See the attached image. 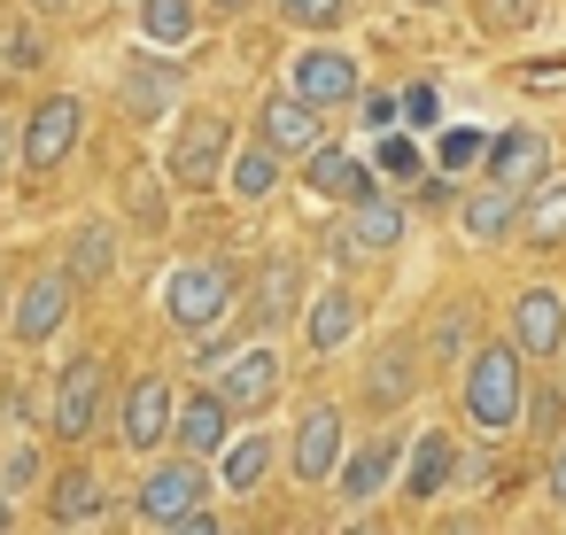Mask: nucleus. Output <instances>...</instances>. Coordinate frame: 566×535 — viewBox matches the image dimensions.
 I'll use <instances>...</instances> for the list:
<instances>
[{
	"instance_id": "f257e3e1",
	"label": "nucleus",
	"mask_w": 566,
	"mask_h": 535,
	"mask_svg": "<svg viewBox=\"0 0 566 535\" xmlns=\"http://www.w3.org/2000/svg\"><path fill=\"white\" fill-rule=\"evenodd\" d=\"M465 419L504 434L520 427V403H527V373H520V342H473L465 349Z\"/></svg>"
},
{
	"instance_id": "f03ea898",
	"label": "nucleus",
	"mask_w": 566,
	"mask_h": 535,
	"mask_svg": "<svg viewBox=\"0 0 566 535\" xmlns=\"http://www.w3.org/2000/svg\"><path fill=\"white\" fill-rule=\"evenodd\" d=\"M202 504H210L202 458H171V465H156V473L140 481V520H148V527H195V535H210L218 512H202Z\"/></svg>"
},
{
	"instance_id": "7ed1b4c3",
	"label": "nucleus",
	"mask_w": 566,
	"mask_h": 535,
	"mask_svg": "<svg viewBox=\"0 0 566 535\" xmlns=\"http://www.w3.org/2000/svg\"><path fill=\"white\" fill-rule=\"evenodd\" d=\"M164 311H171L179 334H218L226 311H233V264H218V256L179 264V272L164 280Z\"/></svg>"
},
{
	"instance_id": "20e7f679",
	"label": "nucleus",
	"mask_w": 566,
	"mask_h": 535,
	"mask_svg": "<svg viewBox=\"0 0 566 535\" xmlns=\"http://www.w3.org/2000/svg\"><path fill=\"white\" fill-rule=\"evenodd\" d=\"M326 249H334V264H342V272H357V264H373V256L403 249V210H396L380 187H365V195L349 202V218L326 233Z\"/></svg>"
},
{
	"instance_id": "39448f33",
	"label": "nucleus",
	"mask_w": 566,
	"mask_h": 535,
	"mask_svg": "<svg viewBox=\"0 0 566 535\" xmlns=\"http://www.w3.org/2000/svg\"><path fill=\"white\" fill-rule=\"evenodd\" d=\"M226 148H233V125H226V117H187V125H179V140H171V156H164L171 187L202 195V187L226 171Z\"/></svg>"
},
{
	"instance_id": "423d86ee",
	"label": "nucleus",
	"mask_w": 566,
	"mask_h": 535,
	"mask_svg": "<svg viewBox=\"0 0 566 535\" xmlns=\"http://www.w3.org/2000/svg\"><path fill=\"white\" fill-rule=\"evenodd\" d=\"M78 133H86V102H78V94H48V102L24 117V164H32V171H55V164L78 148Z\"/></svg>"
},
{
	"instance_id": "0eeeda50",
	"label": "nucleus",
	"mask_w": 566,
	"mask_h": 535,
	"mask_svg": "<svg viewBox=\"0 0 566 535\" xmlns=\"http://www.w3.org/2000/svg\"><path fill=\"white\" fill-rule=\"evenodd\" d=\"M102 388H109V365H102V357L63 365L55 403H48V419H55V434H63V442H86V434H94V419H102Z\"/></svg>"
},
{
	"instance_id": "6e6552de",
	"label": "nucleus",
	"mask_w": 566,
	"mask_h": 535,
	"mask_svg": "<svg viewBox=\"0 0 566 535\" xmlns=\"http://www.w3.org/2000/svg\"><path fill=\"white\" fill-rule=\"evenodd\" d=\"M334 465H342V411L334 403H311L295 419V434H287V473L303 489H318V481H334Z\"/></svg>"
},
{
	"instance_id": "1a4fd4ad",
	"label": "nucleus",
	"mask_w": 566,
	"mask_h": 535,
	"mask_svg": "<svg viewBox=\"0 0 566 535\" xmlns=\"http://www.w3.org/2000/svg\"><path fill=\"white\" fill-rule=\"evenodd\" d=\"M481 171H489V187H512V195H527V187H543V179H551V140H543V133H527V125H512V133H489V156H481Z\"/></svg>"
},
{
	"instance_id": "9d476101",
	"label": "nucleus",
	"mask_w": 566,
	"mask_h": 535,
	"mask_svg": "<svg viewBox=\"0 0 566 535\" xmlns=\"http://www.w3.org/2000/svg\"><path fill=\"white\" fill-rule=\"evenodd\" d=\"M71 272H40L17 303H9V334L24 342V349H40V342H55L63 334V318H71Z\"/></svg>"
},
{
	"instance_id": "9b49d317",
	"label": "nucleus",
	"mask_w": 566,
	"mask_h": 535,
	"mask_svg": "<svg viewBox=\"0 0 566 535\" xmlns=\"http://www.w3.org/2000/svg\"><path fill=\"white\" fill-rule=\"evenodd\" d=\"M287 94H303L311 109H334V102H357V63L342 48H303L287 63Z\"/></svg>"
},
{
	"instance_id": "f8f14e48",
	"label": "nucleus",
	"mask_w": 566,
	"mask_h": 535,
	"mask_svg": "<svg viewBox=\"0 0 566 535\" xmlns=\"http://www.w3.org/2000/svg\"><path fill=\"white\" fill-rule=\"evenodd\" d=\"M218 396L233 403V419H241V411L256 419V411L280 396V357H272L264 342H256V349H233V357H218Z\"/></svg>"
},
{
	"instance_id": "ddd939ff",
	"label": "nucleus",
	"mask_w": 566,
	"mask_h": 535,
	"mask_svg": "<svg viewBox=\"0 0 566 535\" xmlns=\"http://www.w3.org/2000/svg\"><path fill=\"white\" fill-rule=\"evenodd\" d=\"M171 411H179V396H171V380H164V373L133 380V388H125V411H117L125 450H156V442H171Z\"/></svg>"
},
{
	"instance_id": "4468645a",
	"label": "nucleus",
	"mask_w": 566,
	"mask_h": 535,
	"mask_svg": "<svg viewBox=\"0 0 566 535\" xmlns=\"http://www.w3.org/2000/svg\"><path fill=\"white\" fill-rule=\"evenodd\" d=\"M403 473V434H373V442H357L342 465H334V481H342V504H380V489Z\"/></svg>"
},
{
	"instance_id": "2eb2a0df",
	"label": "nucleus",
	"mask_w": 566,
	"mask_h": 535,
	"mask_svg": "<svg viewBox=\"0 0 566 535\" xmlns=\"http://www.w3.org/2000/svg\"><path fill=\"white\" fill-rule=\"evenodd\" d=\"M256 140L280 156H311V148H326V109H311L303 94H272L256 117Z\"/></svg>"
},
{
	"instance_id": "dca6fc26",
	"label": "nucleus",
	"mask_w": 566,
	"mask_h": 535,
	"mask_svg": "<svg viewBox=\"0 0 566 535\" xmlns=\"http://www.w3.org/2000/svg\"><path fill=\"white\" fill-rule=\"evenodd\" d=\"M226 434H233V403H226L218 388H187V403L171 411V442H179L187 458H218Z\"/></svg>"
},
{
	"instance_id": "f3484780",
	"label": "nucleus",
	"mask_w": 566,
	"mask_h": 535,
	"mask_svg": "<svg viewBox=\"0 0 566 535\" xmlns=\"http://www.w3.org/2000/svg\"><path fill=\"white\" fill-rule=\"evenodd\" d=\"M450 481H458V442H450L442 427L411 434V442H403V496H411V504H434Z\"/></svg>"
},
{
	"instance_id": "a211bd4d",
	"label": "nucleus",
	"mask_w": 566,
	"mask_h": 535,
	"mask_svg": "<svg viewBox=\"0 0 566 535\" xmlns=\"http://www.w3.org/2000/svg\"><path fill=\"white\" fill-rule=\"evenodd\" d=\"M512 342H520V357H558L566 349V303L551 287H527L512 303Z\"/></svg>"
},
{
	"instance_id": "6ab92c4d",
	"label": "nucleus",
	"mask_w": 566,
	"mask_h": 535,
	"mask_svg": "<svg viewBox=\"0 0 566 535\" xmlns=\"http://www.w3.org/2000/svg\"><path fill=\"white\" fill-rule=\"evenodd\" d=\"M357 318H365V303H357L349 287H318V295L303 303V342L326 357V349H342V342L357 334Z\"/></svg>"
},
{
	"instance_id": "aec40b11",
	"label": "nucleus",
	"mask_w": 566,
	"mask_h": 535,
	"mask_svg": "<svg viewBox=\"0 0 566 535\" xmlns=\"http://www.w3.org/2000/svg\"><path fill=\"white\" fill-rule=\"evenodd\" d=\"M419 396V349L411 342H388L380 357H373V373H365V403L373 411H396V403H411Z\"/></svg>"
},
{
	"instance_id": "412c9836",
	"label": "nucleus",
	"mask_w": 566,
	"mask_h": 535,
	"mask_svg": "<svg viewBox=\"0 0 566 535\" xmlns=\"http://www.w3.org/2000/svg\"><path fill=\"white\" fill-rule=\"evenodd\" d=\"M249 318H256V326H280V318H303V272H295V256H272V264L256 272V295H249Z\"/></svg>"
},
{
	"instance_id": "4be33fe9",
	"label": "nucleus",
	"mask_w": 566,
	"mask_h": 535,
	"mask_svg": "<svg viewBox=\"0 0 566 535\" xmlns=\"http://www.w3.org/2000/svg\"><path fill=\"white\" fill-rule=\"evenodd\" d=\"M280 148H264V140H249V148H233L226 156V187H233V202H264L272 187H280Z\"/></svg>"
},
{
	"instance_id": "5701e85b",
	"label": "nucleus",
	"mask_w": 566,
	"mask_h": 535,
	"mask_svg": "<svg viewBox=\"0 0 566 535\" xmlns=\"http://www.w3.org/2000/svg\"><path fill=\"white\" fill-rule=\"evenodd\" d=\"M303 179H311V195H334V202H357V195L373 187V171H365V164H349L334 140L303 156Z\"/></svg>"
},
{
	"instance_id": "b1692460",
	"label": "nucleus",
	"mask_w": 566,
	"mask_h": 535,
	"mask_svg": "<svg viewBox=\"0 0 566 535\" xmlns=\"http://www.w3.org/2000/svg\"><path fill=\"white\" fill-rule=\"evenodd\" d=\"M117 94H125V109L133 117H164L171 109V94H179V71H164V63H125V78H117Z\"/></svg>"
},
{
	"instance_id": "393cba45",
	"label": "nucleus",
	"mask_w": 566,
	"mask_h": 535,
	"mask_svg": "<svg viewBox=\"0 0 566 535\" xmlns=\"http://www.w3.org/2000/svg\"><path fill=\"white\" fill-rule=\"evenodd\" d=\"M218 473H226V489H233V496H249V489L272 473V434H256V427H249V434H226Z\"/></svg>"
},
{
	"instance_id": "a878e982",
	"label": "nucleus",
	"mask_w": 566,
	"mask_h": 535,
	"mask_svg": "<svg viewBox=\"0 0 566 535\" xmlns=\"http://www.w3.org/2000/svg\"><path fill=\"white\" fill-rule=\"evenodd\" d=\"M465 233L473 241H504V233H520V195L512 187H481V195H465Z\"/></svg>"
},
{
	"instance_id": "bb28decb",
	"label": "nucleus",
	"mask_w": 566,
	"mask_h": 535,
	"mask_svg": "<svg viewBox=\"0 0 566 535\" xmlns=\"http://www.w3.org/2000/svg\"><path fill=\"white\" fill-rule=\"evenodd\" d=\"M109 264H117V233H109V225H78V233H71V249H63V272H71V287H94V280H109Z\"/></svg>"
},
{
	"instance_id": "cd10ccee",
	"label": "nucleus",
	"mask_w": 566,
	"mask_h": 535,
	"mask_svg": "<svg viewBox=\"0 0 566 535\" xmlns=\"http://www.w3.org/2000/svg\"><path fill=\"white\" fill-rule=\"evenodd\" d=\"M140 32L156 48H187L202 32V0H140Z\"/></svg>"
},
{
	"instance_id": "c85d7f7f",
	"label": "nucleus",
	"mask_w": 566,
	"mask_h": 535,
	"mask_svg": "<svg viewBox=\"0 0 566 535\" xmlns=\"http://www.w3.org/2000/svg\"><path fill=\"white\" fill-rule=\"evenodd\" d=\"M520 233L535 241V249H551V241H566V187H527L520 195Z\"/></svg>"
},
{
	"instance_id": "c756f323",
	"label": "nucleus",
	"mask_w": 566,
	"mask_h": 535,
	"mask_svg": "<svg viewBox=\"0 0 566 535\" xmlns=\"http://www.w3.org/2000/svg\"><path fill=\"white\" fill-rule=\"evenodd\" d=\"M520 419H527V434H535V442H558V434H566V388H558V380H527Z\"/></svg>"
},
{
	"instance_id": "7c9ffc66",
	"label": "nucleus",
	"mask_w": 566,
	"mask_h": 535,
	"mask_svg": "<svg viewBox=\"0 0 566 535\" xmlns=\"http://www.w3.org/2000/svg\"><path fill=\"white\" fill-rule=\"evenodd\" d=\"M48 512H55V527H86V520H102V481H94V473H63Z\"/></svg>"
},
{
	"instance_id": "2f4dec72",
	"label": "nucleus",
	"mask_w": 566,
	"mask_h": 535,
	"mask_svg": "<svg viewBox=\"0 0 566 535\" xmlns=\"http://www.w3.org/2000/svg\"><path fill=\"white\" fill-rule=\"evenodd\" d=\"M427 349H434V365H465V349H473V311H442L434 334H427Z\"/></svg>"
},
{
	"instance_id": "473e14b6",
	"label": "nucleus",
	"mask_w": 566,
	"mask_h": 535,
	"mask_svg": "<svg viewBox=\"0 0 566 535\" xmlns=\"http://www.w3.org/2000/svg\"><path fill=\"white\" fill-rule=\"evenodd\" d=\"M32 481H40V442H24V434H17L9 450H0V489H9V496H24Z\"/></svg>"
},
{
	"instance_id": "72a5a7b5",
	"label": "nucleus",
	"mask_w": 566,
	"mask_h": 535,
	"mask_svg": "<svg viewBox=\"0 0 566 535\" xmlns=\"http://www.w3.org/2000/svg\"><path fill=\"white\" fill-rule=\"evenodd\" d=\"M481 156H489V133H481V125L442 133V171H465V164H481Z\"/></svg>"
},
{
	"instance_id": "f704fd0d",
	"label": "nucleus",
	"mask_w": 566,
	"mask_h": 535,
	"mask_svg": "<svg viewBox=\"0 0 566 535\" xmlns=\"http://www.w3.org/2000/svg\"><path fill=\"white\" fill-rule=\"evenodd\" d=\"M280 17H295L303 32H326V24H342V0H280Z\"/></svg>"
},
{
	"instance_id": "c9c22d12",
	"label": "nucleus",
	"mask_w": 566,
	"mask_h": 535,
	"mask_svg": "<svg viewBox=\"0 0 566 535\" xmlns=\"http://www.w3.org/2000/svg\"><path fill=\"white\" fill-rule=\"evenodd\" d=\"M357 117H365V133H388V125L403 117V102H396V94H380V86H373V94L357 86Z\"/></svg>"
},
{
	"instance_id": "e433bc0d",
	"label": "nucleus",
	"mask_w": 566,
	"mask_h": 535,
	"mask_svg": "<svg viewBox=\"0 0 566 535\" xmlns=\"http://www.w3.org/2000/svg\"><path fill=\"white\" fill-rule=\"evenodd\" d=\"M380 171H388V179H419V148H411L403 133H388V140H380Z\"/></svg>"
},
{
	"instance_id": "4c0bfd02",
	"label": "nucleus",
	"mask_w": 566,
	"mask_h": 535,
	"mask_svg": "<svg viewBox=\"0 0 566 535\" xmlns=\"http://www.w3.org/2000/svg\"><path fill=\"white\" fill-rule=\"evenodd\" d=\"M17 156H24V125L0 109V195H9V171H17Z\"/></svg>"
},
{
	"instance_id": "58836bf2",
	"label": "nucleus",
	"mask_w": 566,
	"mask_h": 535,
	"mask_svg": "<svg viewBox=\"0 0 566 535\" xmlns=\"http://www.w3.org/2000/svg\"><path fill=\"white\" fill-rule=\"evenodd\" d=\"M489 24H496V32H520V24H535V0H489Z\"/></svg>"
},
{
	"instance_id": "ea45409f",
	"label": "nucleus",
	"mask_w": 566,
	"mask_h": 535,
	"mask_svg": "<svg viewBox=\"0 0 566 535\" xmlns=\"http://www.w3.org/2000/svg\"><path fill=\"white\" fill-rule=\"evenodd\" d=\"M403 117H411V125H434V117H442V94H434V86H411V94H403Z\"/></svg>"
},
{
	"instance_id": "a19ab883",
	"label": "nucleus",
	"mask_w": 566,
	"mask_h": 535,
	"mask_svg": "<svg viewBox=\"0 0 566 535\" xmlns=\"http://www.w3.org/2000/svg\"><path fill=\"white\" fill-rule=\"evenodd\" d=\"M543 489H551V504H566V434L551 442V473H543Z\"/></svg>"
},
{
	"instance_id": "79ce46f5",
	"label": "nucleus",
	"mask_w": 566,
	"mask_h": 535,
	"mask_svg": "<svg viewBox=\"0 0 566 535\" xmlns=\"http://www.w3.org/2000/svg\"><path fill=\"white\" fill-rule=\"evenodd\" d=\"M9 527H17V496H9V489H0V535H9Z\"/></svg>"
},
{
	"instance_id": "37998d69",
	"label": "nucleus",
	"mask_w": 566,
	"mask_h": 535,
	"mask_svg": "<svg viewBox=\"0 0 566 535\" xmlns=\"http://www.w3.org/2000/svg\"><path fill=\"white\" fill-rule=\"evenodd\" d=\"M210 9H226V17H233V9H249V0H210Z\"/></svg>"
},
{
	"instance_id": "c03bdc74",
	"label": "nucleus",
	"mask_w": 566,
	"mask_h": 535,
	"mask_svg": "<svg viewBox=\"0 0 566 535\" xmlns=\"http://www.w3.org/2000/svg\"><path fill=\"white\" fill-rule=\"evenodd\" d=\"M32 9H71V0H32Z\"/></svg>"
},
{
	"instance_id": "a18cd8bd",
	"label": "nucleus",
	"mask_w": 566,
	"mask_h": 535,
	"mask_svg": "<svg viewBox=\"0 0 566 535\" xmlns=\"http://www.w3.org/2000/svg\"><path fill=\"white\" fill-rule=\"evenodd\" d=\"M0 318H9V303H0Z\"/></svg>"
}]
</instances>
